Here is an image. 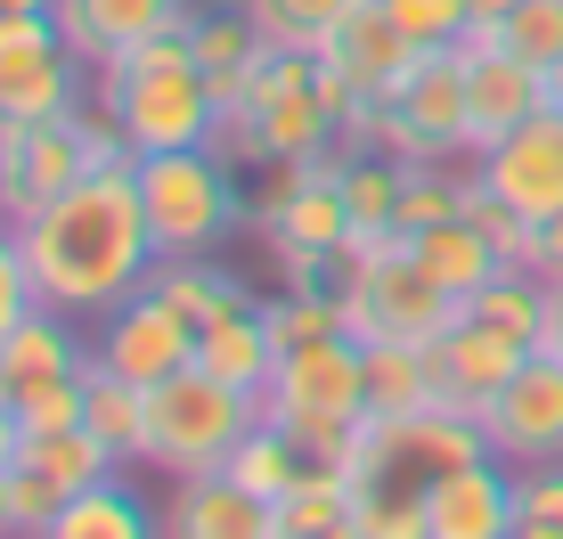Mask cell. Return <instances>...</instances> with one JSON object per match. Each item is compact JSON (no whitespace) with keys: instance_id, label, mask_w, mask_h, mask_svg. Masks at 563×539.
Masks as SVG:
<instances>
[{"instance_id":"cell-5","label":"cell","mask_w":563,"mask_h":539,"mask_svg":"<svg viewBox=\"0 0 563 539\" xmlns=\"http://www.w3.org/2000/svg\"><path fill=\"white\" fill-rule=\"evenodd\" d=\"M262 417L278 433H295L319 466H343V450L367 426V343L327 336L310 352H286L269 393H262Z\"/></svg>"},{"instance_id":"cell-20","label":"cell","mask_w":563,"mask_h":539,"mask_svg":"<svg viewBox=\"0 0 563 539\" xmlns=\"http://www.w3.org/2000/svg\"><path fill=\"white\" fill-rule=\"evenodd\" d=\"M319 57H327V66H343V74H352V82L367 90V99L384 107L400 82H409V66H417L424 50L393 25V9H384V0H360V9L343 16L327 42H319Z\"/></svg>"},{"instance_id":"cell-3","label":"cell","mask_w":563,"mask_h":539,"mask_svg":"<svg viewBox=\"0 0 563 539\" xmlns=\"http://www.w3.org/2000/svg\"><path fill=\"white\" fill-rule=\"evenodd\" d=\"M335 302H343V336L352 343H441L465 311L450 286L417 262L409 238L343 245L335 254Z\"/></svg>"},{"instance_id":"cell-1","label":"cell","mask_w":563,"mask_h":539,"mask_svg":"<svg viewBox=\"0 0 563 539\" xmlns=\"http://www.w3.org/2000/svg\"><path fill=\"white\" fill-rule=\"evenodd\" d=\"M25 245L33 295L49 311L99 327L114 302H131L155 278V238H147V205H140V164L131 172H90L74 180L57 205H42L33 221H9Z\"/></svg>"},{"instance_id":"cell-15","label":"cell","mask_w":563,"mask_h":539,"mask_svg":"<svg viewBox=\"0 0 563 539\" xmlns=\"http://www.w3.org/2000/svg\"><path fill=\"white\" fill-rule=\"evenodd\" d=\"M16 498H25V524L33 539L49 531V515L66 507L74 491H90V483H107V474H123L107 458V441H90L82 426H66V433H25V450H16Z\"/></svg>"},{"instance_id":"cell-12","label":"cell","mask_w":563,"mask_h":539,"mask_svg":"<svg viewBox=\"0 0 563 539\" xmlns=\"http://www.w3.org/2000/svg\"><path fill=\"white\" fill-rule=\"evenodd\" d=\"M482 433H490V450L507 458V466H548V458H563V360L555 352L522 360L490 393Z\"/></svg>"},{"instance_id":"cell-27","label":"cell","mask_w":563,"mask_h":539,"mask_svg":"<svg viewBox=\"0 0 563 539\" xmlns=\"http://www.w3.org/2000/svg\"><path fill=\"white\" fill-rule=\"evenodd\" d=\"M188 50H197V66L212 74V99L229 107V90H238L245 66L262 57V25L245 9H197L188 16Z\"/></svg>"},{"instance_id":"cell-28","label":"cell","mask_w":563,"mask_h":539,"mask_svg":"<svg viewBox=\"0 0 563 539\" xmlns=\"http://www.w3.org/2000/svg\"><path fill=\"white\" fill-rule=\"evenodd\" d=\"M310 466H319V458H310L295 433H278L269 417H262V426L238 441V450H229V474H238V483L254 491V498H269V507H278V498H295Z\"/></svg>"},{"instance_id":"cell-23","label":"cell","mask_w":563,"mask_h":539,"mask_svg":"<svg viewBox=\"0 0 563 539\" xmlns=\"http://www.w3.org/2000/svg\"><path fill=\"white\" fill-rule=\"evenodd\" d=\"M82 433H90V441H107L114 466H140V441H147V393L90 360V369H82Z\"/></svg>"},{"instance_id":"cell-32","label":"cell","mask_w":563,"mask_h":539,"mask_svg":"<svg viewBox=\"0 0 563 539\" xmlns=\"http://www.w3.org/2000/svg\"><path fill=\"white\" fill-rule=\"evenodd\" d=\"M155 286H164V295L180 302L197 327H205L212 311H229V302H254V286H245L229 262H212V254H205V262H155Z\"/></svg>"},{"instance_id":"cell-18","label":"cell","mask_w":563,"mask_h":539,"mask_svg":"<svg viewBox=\"0 0 563 539\" xmlns=\"http://www.w3.org/2000/svg\"><path fill=\"white\" fill-rule=\"evenodd\" d=\"M424 352H433V393H441V409H465V417H482V409H490V393L522 369V360H531L515 336H498V327H482V319H465V311H457L450 336L424 343Z\"/></svg>"},{"instance_id":"cell-6","label":"cell","mask_w":563,"mask_h":539,"mask_svg":"<svg viewBox=\"0 0 563 539\" xmlns=\"http://www.w3.org/2000/svg\"><path fill=\"white\" fill-rule=\"evenodd\" d=\"M254 426H262V393H238V384H221L212 369H180V376L147 384L140 466L172 474V483L180 474H212V466H229V450Z\"/></svg>"},{"instance_id":"cell-11","label":"cell","mask_w":563,"mask_h":539,"mask_svg":"<svg viewBox=\"0 0 563 539\" xmlns=\"http://www.w3.org/2000/svg\"><path fill=\"white\" fill-rule=\"evenodd\" d=\"M474 180L490 188L498 205H515L522 221H555L563 213V114L539 107L531 123H515L498 147H482L474 156Z\"/></svg>"},{"instance_id":"cell-44","label":"cell","mask_w":563,"mask_h":539,"mask_svg":"<svg viewBox=\"0 0 563 539\" xmlns=\"http://www.w3.org/2000/svg\"><path fill=\"white\" fill-rule=\"evenodd\" d=\"M25 9H49V0H0V16H25Z\"/></svg>"},{"instance_id":"cell-19","label":"cell","mask_w":563,"mask_h":539,"mask_svg":"<svg viewBox=\"0 0 563 539\" xmlns=\"http://www.w3.org/2000/svg\"><path fill=\"white\" fill-rule=\"evenodd\" d=\"M90 369V336H82V319H66V311H49V302H33L25 319L0 336V400H25L33 384H49V376H82Z\"/></svg>"},{"instance_id":"cell-37","label":"cell","mask_w":563,"mask_h":539,"mask_svg":"<svg viewBox=\"0 0 563 539\" xmlns=\"http://www.w3.org/2000/svg\"><path fill=\"white\" fill-rule=\"evenodd\" d=\"M531 270H539V278H563V213L531 229Z\"/></svg>"},{"instance_id":"cell-40","label":"cell","mask_w":563,"mask_h":539,"mask_svg":"<svg viewBox=\"0 0 563 539\" xmlns=\"http://www.w3.org/2000/svg\"><path fill=\"white\" fill-rule=\"evenodd\" d=\"M16 450H25V426H16V409L0 400V466H16Z\"/></svg>"},{"instance_id":"cell-34","label":"cell","mask_w":563,"mask_h":539,"mask_svg":"<svg viewBox=\"0 0 563 539\" xmlns=\"http://www.w3.org/2000/svg\"><path fill=\"white\" fill-rule=\"evenodd\" d=\"M384 9L417 50H465V33H474V0H384Z\"/></svg>"},{"instance_id":"cell-38","label":"cell","mask_w":563,"mask_h":539,"mask_svg":"<svg viewBox=\"0 0 563 539\" xmlns=\"http://www.w3.org/2000/svg\"><path fill=\"white\" fill-rule=\"evenodd\" d=\"M0 539H33L25 498H16V474H9V466H0Z\"/></svg>"},{"instance_id":"cell-25","label":"cell","mask_w":563,"mask_h":539,"mask_svg":"<svg viewBox=\"0 0 563 539\" xmlns=\"http://www.w3.org/2000/svg\"><path fill=\"white\" fill-rule=\"evenodd\" d=\"M417 409H441L433 352L424 343H367V417H417Z\"/></svg>"},{"instance_id":"cell-4","label":"cell","mask_w":563,"mask_h":539,"mask_svg":"<svg viewBox=\"0 0 563 539\" xmlns=\"http://www.w3.org/2000/svg\"><path fill=\"white\" fill-rule=\"evenodd\" d=\"M140 205L155 262H205L229 245V229L254 221L245 172H229L212 147H172V156H140Z\"/></svg>"},{"instance_id":"cell-39","label":"cell","mask_w":563,"mask_h":539,"mask_svg":"<svg viewBox=\"0 0 563 539\" xmlns=\"http://www.w3.org/2000/svg\"><path fill=\"white\" fill-rule=\"evenodd\" d=\"M539 352L563 360V278H548V327H539Z\"/></svg>"},{"instance_id":"cell-31","label":"cell","mask_w":563,"mask_h":539,"mask_svg":"<svg viewBox=\"0 0 563 539\" xmlns=\"http://www.w3.org/2000/svg\"><path fill=\"white\" fill-rule=\"evenodd\" d=\"M465 164H400V238H424L465 213Z\"/></svg>"},{"instance_id":"cell-16","label":"cell","mask_w":563,"mask_h":539,"mask_svg":"<svg viewBox=\"0 0 563 539\" xmlns=\"http://www.w3.org/2000/svg\"><path fill=\"white\" fill-rule=\"evenodd\" d=\"M507 531H515V466L498 450L433 474V491H424V539H507Z\"/></svg>"},{"instance_id":"cell-21","label":"cell","mask_w":563,"mask_h":539,"mask_svg":"<svg viewBox=\"0 0 563 539\" xmlns=\"http://www.w3.org/2000/svg\"><path fill=\"white\" fill-rule=\"evenodd\" d=\"M197 369H212L221 384H238V393H269V376H278V343H269L262 295L229 302V311H212L197 327Z\"/></svg>"},{"instance_id":"cell-26","label":"cell","mask_w":563,"mask_h":539,"mask_svg":"<svg viewBox=\"0 0 563 539\" xmlns=\"http://www.w3.org/2000/svg\"><path fill=\"white\" fill-rule=\"evenodd\" d=\"M278 539H360L352 474H343V466H310L302 491L278 498Z\"/></svg>"},{"instance_id":"cell-33","label":"cell","mask_w":563,"mask_h":539,"mask_svg":"<svg viewBox=\"0 0 563 539\" xmlns=\"http://www.w3.org/2000/svg\"><path fill=\"white\" fill-rule=\"evenodd\" d=\"M507 57H522V66H539L548 74L555 57H563V0H515L498 25H482Z\"/></svg>"},{"instance_id":"cell-9","label":"cell","mask_w":563,"mask_h":539,"mask_svg":"<svg viewBox=\"0 0 563 539\" xmlns=\"http://www.w3.org/2000/svg\"><path fill=\"white\" fill-rule=\"evenodd\" d=\"M90 360L147 393V384H164V376L197 369V319H188L180 302H172L164 286L147 278L131 302H114V311L90 327Z\"/></svg>"},{"instance_id":"cell-10","label":"cell","mask_w":563,"mask_h":539,"mask_svg":"<svg viewBox=\"0 0 563 539\" xmlns=\"http://www.w3.org/2000/svg\"><path fill=\"white\" fill-rule=\"evenodd\" d=\"M82 114H42V123H9L0 131V221H33L42 205H57L74 180H90L82 156Z\"/></svg>"},{"instance_id":"cell-36","label":"cell","mask_w":563,"mask_h":539,"mask_svg":"<svg viewBox=\"0 0 563 539\" xmlns=\"http://www.w3.org/2000/svg\"><path fill=\"white\" fill-rule=\"evenodd\" d=\"M33 302H42V295H33V270H25V245H16V229L0 221V336H9V327L25 319V311H33Z\"/></svg>"},{"instance_id":"cell-22","label":"cell","mask_w":563,"mask_h":539,"mask_svg":"<svg viewBox=\"0 0 563 539\" xmlns=\"http://www.w3.org/2000/svg\"><path fill=\"white\" fill-rule=\"evenodd\" d=\"M42 539H164V524H155V507L123 483V474H107V483L74 491L66 507L49 515Z\"/></svg>"},{"instance_id":"cell-2","label":"cell","mask_w":563,"mask_h":539,"mask_svg":"<svg viewBox=\"0 0 563 539\" xmlns=\"http://www.w3.org/2000/svg\"><path fill=\"white\" fill-rule=\"evenodd\" d=\"M99 114L140 147V156H172V147H205L212 140L221 99H212V74L197 66L188 33H164V42L99 66Z\"/></svg>"},{"instance_id":"cell-8","label":"cell","mask_w":563,"mask_h":539,"mask_svg":"<svg viewBox=\"0 0 563 539\" xmlns=\"http://www.w3.org/2000/svg\"><path fill=\"white\" fill-rule=\"evenodd\" d=\"M82 57L66 50L49 9L0 16V131L9 123H42V114H74L82 107Z\"/></svg>"},{"instance_id":"cell-30","label":"cell","mask_w":563,"mask_h":539,"mask_svg":"<svg viewBox=\"0 0 563 539\" xmlns=\"http://www.w3.org/2000/svg\"><path fill=\"white\" fill-rule=\"evenodd\" d=\"M238 9L262 25V42H269V50H302V57H319V42L360 9V0H238Z\"/></svg>"},{"instance_id":"cell-13","label":"cell","mask_w":563,"mask_h":539,"mask_svg":"<svg viewBox=\"0 0 563 539\" xmlns=\"http://www.w3.org/2000/svg\"><path fill=\"white\" fill-rule=\"evenodd\" d=\"M49 16H57V33H66V50L99 74L114 57L164 42V33H188L197 0H49Z\"/></svg>"},{"instance_id":"cell-35","label":"cell","mask_w":563,"mask_h":539,"mask_svg":"<svg viewBox=\"0 0 563 539\" xmlns=\"http://www.w3.org/2000/svg\"><path fill=\"white\" fill-rule=\"evenodd\" d=\"M16 426H25V433H66V426H82V376L33 384V393L16 400Z\"/></svg>"},{"instance_id":"cell-24","label":"cell","mask_w":563,"mask_h":539,"mask_svg":"<svg viewBox=\"0 0 563 539\" xmlns=\"http://www.w3.org/2000/svg\"><path fill=\"white\" fill-rule=\"evenodd\" d=\"M409 245H417V262L433 270V278L450 286L457 302H465V295H482V286L498 278V270H515V262L498 254V245L482 238V229L465 221V213H457V221H441V229H424V238H409Z\"/></svg>"},{"instance_id":"cell-29","label":"cell","mask_w":563,"mask_h":539,"mask_svg":"<svg viewBox=\"0 0 563 539\" xmlns=\"http://www.w3.org/2000/svg\"><path fill=\"white\" fill-rule=\"evenodd\" d=\"M465 319L498 327V336H515L522 352H539V327H548V278L539 270H498L482 295H465Z\"/></svg>"},{"instance_id":"cell-7","label":"cell","mask_w":563,"mask_h":539,"mask_svg":"<svg viewBox=\"0 0 563 539\" xmlns=\"http://www.w3.org/2000/svg\"><path fill=\"white\" fill-rule=\"evenodd\" d=\"M229 114L254 123V140H262L269 164H278V156H319V147L343 140L335 114H327V99H319V57L269 50V42H262L254 66H245V82L229 90Z\"/></svg>"},{"instance_id":"cell-43","label":"cell","mask_w":563,"mask_h":539,"mask_svg":"<svg viewBox=\"0 0 563 539\" xmlns=\"http://www.w3.org/2000/svg\"><path fill=\"white\" fill-rule=\"evenodd\" d=\"M548 107L563 114V57H555V66H548Z\"/></svg>"},{"instance_id":"cell-42","label":"cell","mask_w":563,"mask_h":539,"mask_svg":"<svg viewBox=\"0 0 563 539\" xmlns=\"http://www.w3.org/2000/svg\"><path fill=\"white\" fill-rule=\"evenodd\" d=\"M507 9H515V0H474V25H498Z\"/></svg>"},{"instance_id":"cell-41","label":"cell","mask_w":563,"mask_h":539,"mask_svg":"<svg viewBox=\"0 0 563 539\" xmlns=\"http://www.w3.org/2000/svg\"><path fill=\"white\" fill-rule=\"evenodd\" d=\"M507 539H563V524H548V515H522V507H515V531H507Z\"/></svg>"},{"instance_id":"cell-14","label":"cell","mask_w":563,"mask_h":539,"mask_svg":"<svg viewBox=\"0 0 563 539\" xmlns=\"http://www.w3.org/2000/svg\"><path fill=\"white\" fill-rule=\"evenodd\" d=\"M548 107V74L522 66L490 42V33H465V123H474V156L482 147H498L515 123H531V114Z\"/></svg>"},{"instance_id":"cell-17","label":"cell","mask_w":563,"mask_h":539,"mask_svg":"<svg viewBox=\"0 0 563 539\" xmlns=\"http://www.w3.org/2000/svg\"><path fill=\"white\" fill-rule=\"evenodd\" d=\"M155 524H164V539H278V507L254 498L229 466H212V474H180L172 498L155 507Z\"/></svg>"}]
</instances>
